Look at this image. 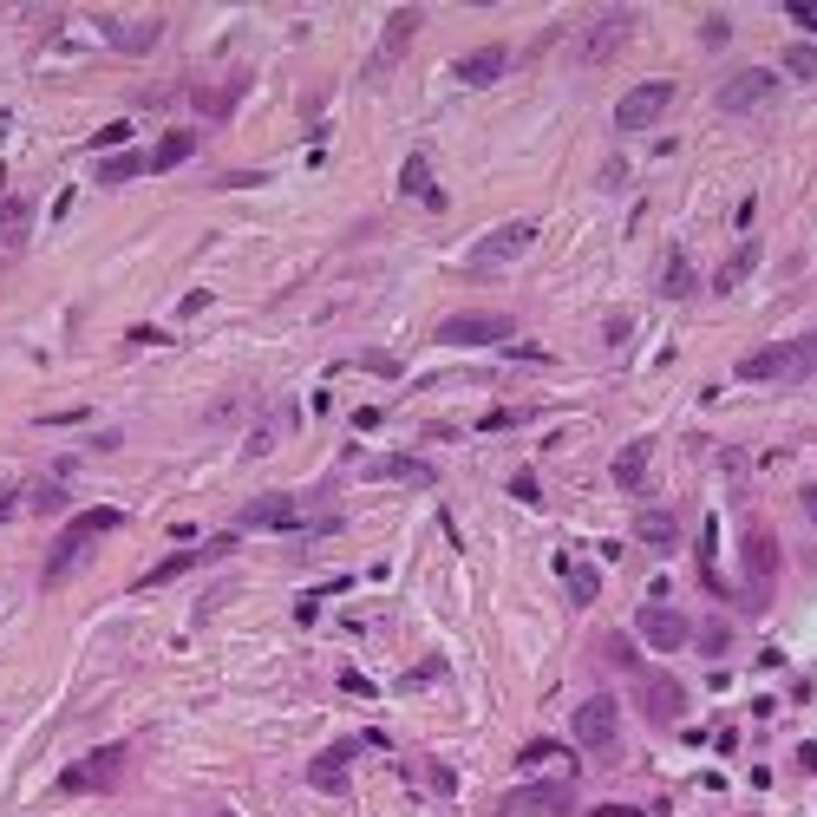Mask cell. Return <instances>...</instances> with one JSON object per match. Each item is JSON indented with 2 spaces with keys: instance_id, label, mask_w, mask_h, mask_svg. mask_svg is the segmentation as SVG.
Segmentation results:
<instances>
[{
  "instance_id": "13",
  "label": "cell",
  "mask_w": 817,
  "mask_h": 817,
  "mask_svg": "<svg viewBox=\"0 0 817 817\" xmlns=\"http://www.w3.org/2000/svg\"><path fill=\"white\" fill-rule=\"evenodd\" d=\"M779 92V72L772 65H746V72H733L726 85H720V111H753V105H766Z\"/></svg>"
},
{
  "instance_id": "37",
  "label": "cell",
  "mask_w": 817,
  "mask_h": 817,
  "mask_svg": "<svg viewBox=\"0 0 817 817\" xmlns=\"http://www.w3.org/2000/svg\"><path fill=\"white\" fill-rule=\"evenodd\" d=\"M798 504H805V517L817 524V484H805V491H798Z\"/></svg>"
},
{
  "instance_id": "5",
  "label": "cell",
  "mask_w": 817,
  "mask_h": 817,
  "mask_svg": "<svg viewBox=\"0 0 817 817\" xmlns=\"http://www.w3.org/2000/svg\"><path fill=\"white\" fill-rule=\"evenodd\" d=\"M124 772H131V746H98L92 759L59 772V792H118Z\"/></svg>"
},
{
  "instance_id": "18",
  "label": "cell",
  "mask_w": 817,
  "mask_h": 817,
  "mask_svg": "<svg viewBox=\"0 0 817 817\" xmlns=\"http://www.w3.org/2000/svg\"><path fill=\"white\" fill-rule=\"evenodd\" d=\"M504 65H510V46H478L471 59H458V85H491L504 79Z\"/></svg>"
},
{
  "instance_id": "16",
  "label": "cell",
  "mask_w": 817,
  "mask_h": 817,
  "mask_svg": "<svg viewBox=\"0 0 817 817\" xmlns=\"http://www.w3.org/2000/svg\"><path fill=\"white\" fill-rule=\"evenodd\" d=\"M229 550H236V537H223V543H209V550H177V556H164V563H157V569H151V576H144L137 589H164V582L190 576L196 563H209V556H229Z\"/></svg>"
},
{
  "instance_id": "41",
  "label": "cell",
  "mask_w": 817,
  "mask_h": 817,
  "mask_svg": "<svg viewBox=\"0 0 817 817\" xmlns=\"http://www.w3.org/2000/svg\"><path fill=\"white\" fill-rule=\"evenodd\" d=\"M0 131H7V124H0Z\"/></svg>"
},
{
  "instance_id": "3",
  "label": "cell",
  "mask_w": 817,
  "mask_h": 817,
  "mask_svg": "<svg viewBox=\"0 0 817 817\" xmlns=\"http://www.w3.org/2000/svg\"><path fill=\"white\" fill-rule=\"evenodd\" d=\"M576 812V779H550V785H510L497 798V817H569Z\"/></svg>"
},
{
  "instance_id": "35",
  "label": "cell",
  "mask_w": 817,
  "mask_h": 817,
  "mask_svg": "<svg viewBox=\"0 0 817 817\" xmlns=\"http://www.w3.org/2000/svg\"><path fill=\"white\" fill-rule=\"evenodd\" d=\"M510 491H517V497H524V504H537V497H543V491H537V478H530V471H517V478H510Z\"/></svg>"
},
{
  "instance_id": "15",
  "label": "cell",
  "mask_w": 817,
  "mask_h": 817,
  "mask_svg": "<svg viewBox=\"0 0 817 817\" xmlns=\"http://www.w3.org/2000/svg\"><path fill=\"white\" fill-rule=\"evenodd\" d=\"M295 517H301V510H295V497H288V491H268V497L242 504V517H236V524H242V530H295Z\"/></svg>"
},
{
  "instance_id": "27",
  "label": "cell",
  "mask_w": 817,
  "mask_h": 817,
  "mask_svg": "<svg viewBox=\"0 0 817 817\" xmlns=\"http://www.w3.org/2000/svg\"><path fill=\"white\" fill-rule=\"evenodd\" d=\"M785 72H792L798 85H812V79H817V46H805V39H798V46H785Z\"/></svg>"
},
{
  "instance_id": "1",
  "label": "cell",
  "mask_w": 817,
  "mask_h": 817,
  "mask_svg": "<svg viewBox=\"0 0 817 817\" xmlns=\"http://www.w3.org/2000/svg\"><path fill=\"white\" fill-rule=\"evenodd\" d=\"M118 524H124V510H111V504H98V510H79V517H72V524L52 537V550H46V563H39V582H46V589H59V582H65V576H72V569L92 556V550H98V537H111Z\"/></svg>"
},
{
  "instance_id": "17",
  "label": "cell",
  "mask_w": 817,
  "mask_h": 817,
  "mask_svg": "<svg viewBox=\"0 0 817 817\" xmlns=\"http://www.w3.org/2000/svg\"><path fill=\"white\" fill-rule=\"evenodd\" d=\"M648 458H654V438H628L615 452V484L622 491H648Z\"/></svg>"
},
{
  "instance_id": "4",
  "label": "cell",
  "mask_w": 817,
  "mask_h": 817,
  "mask_svg": "<svg viewBox=\"0 0 817 817\" xmlns=\"http://www.w3.org/2000/svg\"><path fill=\"white\" fill-rule=\"evenodd\" d=\"M530 242H537V223H530V216H524V223H497L491 236H478V242H471L465 268H471V275H497V268H504V262H517Z\"/></svg>"
},
{
  "instance_id": "12",
  "label": "cell",
  "mask_w": 817,
  "mask_h": 817,
  "mask_svg": "<svg viewBox=\"0 0 817 817\" xmlns=\"http://www.w3.org/2000/svg\"><path fill=\"white\" fill-rule=\"evenodd\" d=\"M641 713L654 720V726H681L687 720V687L681 681H668V674H641Z\"/></svg>"
},
{
  "instance_id": "25",
  "label": "cell",
  "mask_w": 817,
  "mask_h": 817,
  "mask_svg": "<svg viewBox=\"0 0 817 817\" xmlns=\"http://www.w3.org/2000/svg\"><path fill=\"white\" fill-rule=\"evenodd\" d=\"M563 582H569V602H576V609H589V602L602 596V576H596L589 563H569V556H563Z\"/></svg>"
},
{
  "instance_id": "32",
  "label": "cell",
  "mask_w": 817,
  "mask_h": 817,
  "mask_svg": "<svg viewBox=\"0 0 817 817\" xmlns=\"http://www.w3.org/2000/svg\"><path fill=\"white\" fill-rule=\"evenodd\" d=\"M425 772H432V792H438V798H452V792H458V772H452V766H438V759H432Z\"/></svg>"
},
{
  "instance_id": "28",
  "label": "cell",
  "mask_w": 817,
  "mask_h": 817,
  "mask_svg": "<svg viewBox=\"0 0 817 817\" xmlns=\"http://www.w3.org/2000/svg\"><path fill=\"white\" fill-rule=\"evenodd\" d=\"M26 504H33L39 517H59V510H65V484H59V478H52V484H33Z\"/></svg>"
},
{
  "instance_id": "10",
  "label": "cell",
  "mask_w": 817,
  "mask_h": 817,
  "mask_svg": "<svg viewBox=\"0 0 817 817\" xmlns=\"http://www.w3.org/2000/svg\"><path fill=\"white\" fill-rule=\"evenodd\" d=\"M628 39H635V13H628V7H615V13H602V20L576 39V59H582V65H602V59H615Z\"/></svg>"
},
{
  "instance_id": "21",
  "label": "cell",
  "mask_w": 817,
  "mask_h": 817,
  "mask_svg": "<svg viewBox=\"0 0 817 817\" xmlns=\"http://www.w3.org/2000/svg\"><path fill=\"white\" fill-rule=\"evenodd\" d=\"M151 170V151H118V157H92V183H131Z\"/></svg>"
},
{
  "instance_id": "38",
  "label": "cell",
  "mask_w": 817,
  "mask_h": 817,
  "mask_svg": "<svg viewBox=\"0 0 817 817\" xmlns=\"http://www.w3.org/2000/svg\"><path fill=\"white\" fill-rule=\"evenodd\" d=\"M798 766H805V772H817V746H798Z\"/></svg>"
},
{
  "instance_id": "26",
  "label": "cell",
  "mask_w": 817,
  "mask_h": 817,
  "mask_svg": "<svg viewBox=\"0 0 817 817\" xmlns=\"http://www.w3.org/2000/svg\"><path fill=\"white\" fill-rule=\"evenodd\" d=\"M661 295H674V301L694 295V268H687V255H674V262L661 268Z\"/></svg>"
},
{
  "instance_id": "2",
  "label": "cell",
  "mask_w": 817,
  "mask_h": 817,
  "mask_svg": "<svg viewBox=\"0 0 817 817\" xmlns=\"http://www.w3.org/2000/svg\"><path fill=\"white\" fill-rule=\"evenodd\" d=\"M615 733H622V707H615V694H589V700L569 713V740H576L582 753H596V759L615 753Z\"/></svg>"
},
{
  "instance_id": "8",
  "label": "cell",
  "mask_w": 817,
  "mask_h": 817,
  "mask_svg": "<svg viewBox=\"0 0 817 817\" xmlns=\"http://www.w3.org/2000/svg\"><path fill=\"white\" fill-rule=\"evenodd\" d=\"M510 334H517V314H452V321H438L445 347H497Z\"/></svg>"
},
{
  "instance_id": "7",
  "label": "cell",
  "mask_w": 817,
  "mask_h": 817,
  "mask_svg": "<svg viewBox=\"0 0 817 817\" xmlns=\"http://www.w3.org/2000/svg\"><path fill=\"white\" fill-rule=\"evenodd\" d=\"M668 105H674V79H641V85L622 92L615 124H622V131H654V124L668 118Z\"/></svg>"
},
{
  "instance_id": "20",
  "label": "cell",
  "mask_w": 817,
  "mask_h": 817,
  "mask_svg": "<svg viewBox=\"0 0 817 817\" xmlns=\"http://www.w3.org/2000/svg\"><path fill=\"white\" fill-rule=\"evenodd\" d=\"M419 33V7H399L393 20H386V33H380V52H373V65H393L399 52H406V39Z\"/></svg>"
},
{
  "instance_id": "40",
  "label": "cell",
  "mask_w": 817,
  "mask_h": 817,
  "mask_svg": "<svg viewBox=\"0 0 817 817\" xmlns=\"http://www.w3.org/2000/svg\"><path fill=\"white\" fill-rule=\"evenodd\" d=\"M216 817H236V812H216Z\"/></svg>"
},
{
  "instance_id": "22",
  "label": "cell",
  "mask_w": 817,
  "mask_h": 817,
  "mask_svg": "<svg viewBox=\"0 0 817 817\" xmlns=\"http://www.w3.org/2000/svg\"><path fill=\"white\" fill-rule=\"evenodd\" d=\"M190 151H196V131H190V124H177V131H164V137L151 144V170H177Z\"/></svg>"
},
{
  "instance_id": "39",
  "label": "cell",
  "mask_w": 817,
  "mask_h": 817,
  "mask_svg": "<svg viewBox=\"0 0 817 817\" xmlns=\"http://www.w3.org/2000/svg\"><path fill=\"white\" fill-rule=\"evenodd\" d=\"M13 504H20V491H13V484H7V491H0V517H7V510H13Z\"/></svg>"
},
{
  "instance_id": "14",
  "label": "cell",
  "mask_w": 817,
  "mask_h": 817,
  "mask_svg": "<svg viewBox=\"0 0 817 817\" xmlns=\"http://www.w3.org/2000/svg\"><path fill=\"white\" fill-rule=\"evenodd\" d=\"M360 746H367V740H340V746H327L321 759H308V785L327 792V798H340V792H347V766L360 759Z\"/></svg>"
},
{
  "instance_id": "30",
  "label": "cell",
  "mask_w": 817,
  "mask_h": 817,
  "mask_svg": "<svg viewBox=\"0 0 817 817\" xmlns=\"http://www.w3.org/2000/svg\"><path fill=\"white\" fill-rule=\"evenodd\" d=\"M380 478H412V484H432V465H419V458H386V465H380Z\"/></svg>"
},
{
  "instance_id": "9",
  "label": "cell",
  "mask_w": 817,
  "mask_h": 817,
  "mask_svg": "<svg viewBox=\"0 0 817 817\" xmlns=\"http://www.w3.org/2000/svg\"><path fill=\"white\" fill-rule=\"evenodd\" d=\"M635 635H641L648 648H661V654H681V648H694V622H687L681 609H668V602H648V609L635 615Z\"/></svg>"
},
{
  "instance_id": "23",
  "label": "cell",
  "mask_w": 817,
  "mask_h": 817,
  "mask_svg": "<svg viewBox=\"0 0 817 817\" xmlns=\"http://www.w3.org/2000/svg\"><path fill=\"white\" fill-rule=\"evenodd\" d=\"M399 190H406V196H419L425 209H445V190L432 183V170H425V157H406V170H399Z\"/></svg>"
},
{
  "instance_id": "19",
  "label": "cell",
  "mask_w": 817,
  "mask_h": 817,
  "mask_svg": "<svg viewBox=\"0 0 817 817\" xmlns=\"http://www.w3.org/2000/svg\"><path fill=\"white\" fill-rule=\"evenodd\" d=\"M33 236V196H0V249H26Z\"/></svg>"
},
{
  "instance_id": "31",
  "label": "cell",
  "mask_w": 817,
  "mask_h": 817,
  "mask_svg": "<svg viewBox=\"0 0 817 817\" xmlns=\"http://www.w3.org/2000/svg\"><path fill=\"white\" fill-rule=\"evenodd\" d=\"M563 753H569V746H556V740H530V746L517 753V766L530 772V766H550V759H563Z\"/></svg>"
},
{
  "instance_id": "36",
  "label": "cell",
  "mask_w": 817,
  "mask_h": 817,
  "mask_svg": "<svg viewBox=\"0 0 817 817\" xmlns=\"http://www.w3.org/2000/svg\"><path fill=\"white\" fill-rule=\"evenodd\" d=\"M602 654H609V661H622V668H628V661H635V641H622V635H609V648H602Z\"/></svg>"
},
{
  "instance_id": "24",
  "label": "cell",
  "mask_w": 817,
  "mask_h": 817,
  "mask_svg": "<svg viewBox=\"0 0 817 817\" xmlns=\"http://www.w3.org/2000/svg\"><path fill=\"white\" fill-rule=\"evenodd\" d=\"M635 537H641L648 550H674V543H681V524H674V510H641V517H635Z\"/></svg>"
},
{
  "instance_id": "29",
  "label": "cell",
  "mask_w": 817,
  "mask_h": 817,
  "mask_svg": "<svg viewBox=\"0 0 817 817\" xmlns=\"http://www.w3.org/2000/svg\"><path fill=\"white\" fill-rule=\"evenodd\" d=\"M753 262H759V242H746V249H740V255H733V262L720 268V288H740V281L753 275Z\"/></svg>"
},
{
  "instance_id": "34",
  "label": "cell",
  "mask_w": 817,
  "mask_h": 817,
  "mask_svg": "<svg viewBox=\"0 0 817 817\" xmlns=\"http://www.w3.org/2000/svg\"><path fill=\"white\" fill-rule=\"evenodd\" d=\"M785 13H792L798 26H812V33H817V0H785Z\"/></svg>"
},
{
  "instance_id": "6",
  "label": "cell",
  "mask_w": 817,
  "mask_h": 817,
  "mask_svg": "<svg viewBox=\"0 0 817 817\" xmlns=\"http://www.w3.org/2000/svg\"><path fill=\"white\" fill-rule=\"evenodd\" d=\"M817 367V340H785V347H759L740 360V380H805Z\"/></svg>"
},
{
  "instance_id": "33",
  "label": "cell",
  "mask_w": 817,
  "mask_h": 817,
  "mask_svg": "<svg viewBox=\"0 0 817 817\" xmlns=\"http://www.w3.org/2000/svg\"><path fill=\"white\" fill-rule=\"evenodd\" d=\"M726 641H733V628H726V622H713V628L700 635V648H707V654H726Z\"/></svg>"
},
{
  "instance_id": "11",
  "label": "cell",
  "mask_w": 817,
  "mask_h": 817,
  "mask_svg": "<svg viewBox=\"0 0 817 817\" xmlns=\"http://www.w3.org/2000/svg\"><path fill=\"white\" fill-rule=\"evenodd\" d=\"M740 556H746L753 596H766V589L779 582V569H785V550H779V537H772L766 524H746V537H740Z\"/></svg>"
}]
</instances>
